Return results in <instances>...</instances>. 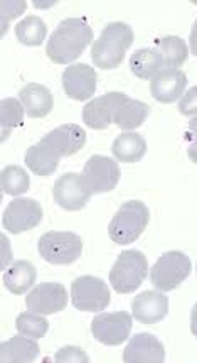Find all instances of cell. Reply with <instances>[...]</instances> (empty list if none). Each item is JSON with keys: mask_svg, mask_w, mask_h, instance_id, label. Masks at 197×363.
I'll list each match as a JSON object with an SVG mask.
<instances>
[{"mask_svg": "<svg viewBox=\"0 0 197 363\" xmlns=\"http://www.w3.org/2000/svg\"><path fill=\"white\" fill-rule=\"evenodd\" d=\"M93 41V29L83 17H69L52 30L46 55L52 63H73Z\"/></svg>", "mask_w": 197, "mask_h": 363, "instance_id": "6da1fadb", "label": "cell"}, {"mask_svg": "<svg viewBox=\"0 0 197 363\" xmlns=\"http://www.w3.org/2000/svg\"><path fill=\"white\" fill-rule=\"evenodd\" d=\"M133 44V30L125 22H112L102 30V36L91 48V60L96 68L115 69L125 60Z\"/></svg>", "mask_w": 197, "mask_h": 363, "instance_id": "7a4b0ae2", "label": "cell"}, {"mask_svg": "<svg viewBox=\"0 0 197 363\" xmlns=\"http://www.w3.org/2000/svg\"><path fill=\"white\" fill-rule=\"evenodd\" d=\"M150 211L142 201H125L108 225V235L118 245H130L145 232Z\"/></svg>", "mask_w": 197, "mask_h": 363, "instance_id": "3957f363", "label": "cell"}, {"mask_svg": "<svg viewBox=\"0 0 197 363\" xmlns=\"http://www.w3.org/2000/svg\"><path fill=\"white\" fill-rule=\"evenodd\" d=\"M147 274V257L140 250H124L109 271V284L118 294H130L143 284Z\"/></svg>", "mask_w": 197, "mask_h": 363, "instance_id": "277c9868", "label": "cell"}, {"mask_svg": "<svg viewBox=\"0 0 197 363\" xmlns=\"http://www.w3.org/2000/svg\"><path fill=\"white\" fill-rule=\"evenodd\" d=\"M191 259L181 250L162 254L150 271V282L157 291H174L189 277Z\"/></svg>", "mask_w": 197, "mask_h": 363, "instance_id": "5b68a950", "label": "cell"}, {"mask_svg": "<svg viewBox=\"0 0 197 363\" xmlns=\"http://www.w3.org/2000/svg\"><path fill=\"white\" fill-rule=\"evenodd\" d=\"M39 255L52 265L74 264L83 254L81 237L73 232H46L37 243Z\"/></svg>", "mask_w": 197, "mask_h": 363, "instance_id": "8992f818", "label": "cell"}, {"mask_svg": "<svg viewBox=\"0 0 197 363\" xmlns=\"http://www.w3.org/2000/svg\"><path fill=\"white\" fill-rule=\"evenodd\" d=\"M71 301L80 311L102 313L112 301V294L100 277L81 276L71 284Z\"/></svg>", "mask_w": 197, "mask_h": 363, "instance_id": "52a82bcc", "label": "cell"}, {"mask_svg": "<svg viewBox=\"0 0 197 363\" xmlns=\"http://www.w3.org/2000/svg\"><path fill=\"white\" fill-rule=\"evenodd\" d=\"M133 316L126 311L102 313L95 316L91 323V333L96 342L107 345V347H118L130 338Z\"/></svg>", "mask_w": 197, "mask_h": 363, "instance_id": "ba28073f", "label": "cell"}, {"mask_svg": "<svg viewBox=\"0 0 197 363\" xmlns=\"http://www.w3.org/2000/svg\"><path fill=\"white\" fill-rule=\"evenodd\" d=\"M41 203L30 198H16L8 203L2 215L4 228L14 235L36 228L42 221Z\"/></svg>", "mask_w": 197, "mask_h": 363, "instance_id": "9c48e42d", "label": "cell"}, {"mask_svg": "<svg viewBox=\"0 0 197 363\" xmlns=\"http://www.w3.org/2000/svg\"><path fill=\"white\" fill-rule=\"evenodd\" d=\"M52 194H54V201L59 208L66 211H80L86 206L93 193H91L85 176L68 172L56 181Z\"/></svg>", "mask_w": 197, "mask_h": 363, "instance_id": "30bf717a", "label": "cell"}, {"mask_svg": "<svg viewBox=\"0 0 197 363\" xmlns=\"http://www.w3.org/2000/svg\"><path fill=\"white\" fill-rule=\"evenodd\" d=\"M83 176H85L91 193L98 194L113 191L117 184L120 183L121 172L115 159L95 154L88 159L85 167H83Z\"/></svg>", "mask_w": 197, "mask_h": 363, "instance_id": "8fae6325", "label": "cell"}, {"mask_svg": "<svg viewBox=\"0 0 197 363\" xmlns=\"http://www.w3.org/2000/svg\"><path fill=\"white\" fill-rule=\"evenodd\" d=\"M25 306L30 313L49 316L68 306V291L58 282H42L32 287L25 298Z\"/></svg>", "mask_w": 197, "mask_h": 363, "instance_id": "7c38bea8", "label": "cell"}, {"mask_svg": "<svg viewBox=\"0 0 197 363\" xmlns=\"http://www.w3.org/2000/svg\"><path fill=\"white\" fill-rule=\"evenodd\" d=\"M124 93L109 91L107 95L98 96V99L88 101L83 107V122L86 127L93 130H105L112 123H115V115L118 104H120Z\"/></svg>", "mask_w": 197, "mask_h": 363, "instance_id": "4fadbf2b", "label": "cell"}, {"mask_svg": "<svg viewBox=\"0 0 197 363\" xmlns=\"http://www.w3.org/2000/svg\"><path fill=\"white\" fill-rule=\"evenodd\" d=\"M96 72L85 63L68 66L63 73V88L69 99L76 101H86L96 91Z\"/></svg>", "mask_w": 197, "mask_h": 363, "instance_id": "5bb4252c", "label": "cell"}, {"mask_svg": "<svg viewBox=\"0 0 197 363\" xmlns=\"http://www.w3.org/2000/svg\"><path fill=\"white\" fill-rule=\"evenodd\" d=\"M131 314L143 325L160 323L169 314V298L159 291H143L131 303Z\"/></svg>", "mask_w": 197, "mask_h": 363, "instance_id": "9a60e30c", "label": "cell"}, {"mask_svg": "<svg viewBox=\"0 0 197 363\" xmlns=\"http://www.w3.org/2000/svg\"><path fill=\"white\" fill-rule=\"evenodd\" d=\"M125 363H162L165 362V348L150 333H138L131 336L124 350Z\"/></svg>", "mask_w": 197, "mask_h": 363, "instance_id": "2e32d148", "label": "cell"}, {"mask_svg": "<svg viewBox=\"0 0 197 363\" xmlns=\"http://www.w3.org/2000/svg\"><path fill=\"white\" fill-rule=\"evenodd\" d=\"M187 86V77L181 69H162L152 78L150 93L160 104H174L184 96Z\"/></svg>", "mask_w": 197, "mask_h": 363, "instance_id": "e0dca14e", "label": "cell"}, {"mask_svg": "<svg viewBox=\"0 0 197 363\" xmlns=\"http://www.w3.org/2000/svg\"><path fill=\"white\" fill-rule=\"evenodd\" d=\"M42 140L54 149L61 157H69L85 147L86 132L76 123H64L44 135Z\"/></svg>", "mask_w": 197, "mask_h": 363, "instance_id": "ac0fdd59", "label": "cell"}, {"mask_svg": "<svg viewBox=\"0 0 197 363\" xmlns=\"http://www.w3.org/2000/svg\"><path fill=\"white\" fill-rule=\"evenodd\" d=\"M19 100L30 118H44L51 113L52 107H54V100H52L49 88L39 85V83H29V85L20 88Z\"/></svg>", "mask_w": 197, "mask_h": 363, "instance_id": "d6986e66", "label": "cell"}, {"mask_svg": "<svg viewBox=\"0 0 197 363\" xmlns=\"http://www.w3.org/2000/svg\"><path fill=\"white\" fill-rule=\"evenodd\" d=\"M2 277L8 292L16 296H22L32 289V286L36 284V265L29 262V260H16L4 271Z\"/></svg>", "mask_w": 197, "mask_h": 363, "instance_id": "ffe728a7", "label": "cell"}, {"mask_svg": "<svg viewBox=\"0 0 197 363\" xmlns=\"http://www.w3.org/2000/svg\"><path fill=\"white\" fill-rule=\"evenodd\" d=\"M41 353L39 345L25 335H16L7 342L0 343V360L4 363H29Z\"/></svg>", "mask_w": 197, "mask_h": 363, "instance_id": "44dd1931", "label": "cell"}, {"mask_svg": "<svg viewBox=\"0 0 197 363\" xmlns=\"http://www.w3.org/2000/svg\"><path fill=\"white\" fill-rule=\"evenodd\" d=\"M24 159L25 166L36 176H51L58 169L61 156L41 139V143L25 150Z\"/></svg>", "mask_w": 197, "mask_h": 363, "instance_id": "7402d4cb", "label": "cell"}, {"mask_svg": "<svg viewBox=\"0 0 197 363\" xmlns=\"http://www.w3.org/2000/svg\"><path fill=\"white\" fill-rule=\"evenodd\" d=\"M148 113H150V107H148L145 101L133 100L124 93L117 108L115 125L124 128L126 132H131L133 128H138L147 121Z\"/></svg>", "mask_w": 197, "mask_h": 363, "instance_id": "603a6c76", "label": "cell"}, {"mask_svg": "<svg viewBox=\"0 0 197 363\" xmlns=\"http://www.w3.org/2000/svg\"><path fill=\"white\" fill-rule=\"evenodd\" d=\"M112 152L117 161L133 164L142 161L147 154V143L137 132H124L113 140Z\"/></svg>", "mask_w": 197, "mask_h": 363, "instance_id": "cb8c5ba5", "label": "cell"}, {"mask_svg": "<svg viewBox=\"0 0 197 363\" xmlns=\"http://www.w3.org/2000/svg\"><path fill=\"white\" fill-rule=\"evenodd\" d=\"M130 69L140 79H152L157 73L165 69V65L157 48H143L130 56Z\"/></svg>", "mask_w": 197, "mask_h": 363, "instance_id": "d4e9b609", "label": "cell"}, {"mask_svg": "<svg viewBox=\"0 0 197 363\" xmlns=\"http://www.w3.org/2000/svg\"><path fill=\"white\" fill-rule=\"evenodd\" d=\"M157 50L162 55L165 68L169 69H179L189 56V48H187L186 41L179 36H165L157 39Z\"/></svg>", "mask_w": 197, "mask_h": 363, "instance_id": "484cf974", "label": "cell"}, {"mask_svg": "<svg viewBox=\"0 0 197 363\" xmlns=\"http://www.w3.org/2000/svg\"><path fill=\"white\" fill-rule=\"evenodd\" d=\"M46 34H47L46 24H44L41 17H36V16L25 17V19H22L19 24L16 26L17 41L28 48L41 46L44 39H46Z\"/></svg>", "mask_w": 197, "mask_h": 363, "instance_id": "4316f807", "label": "cell"}, {"mask_svg": "<svg viewBox=\"0 0 197 363\" xmlns=\"http://www.w3.org/2000/svg\"><path fill=\"white\" fill-rule=\"evenodd\" d=\"M24 107L20 100L4 99L0 101V128H2V143H6L11 132L24 125Z\"/></svg>", "mask_w": 197, "mask_h": 363, "instance_id": "83f0119b", "label": "cell"}, {"mask_svg": "<svg viewBox=\"0 0 197 363\" xmlns=\"http://www.w3.org/2000/svg\"><path fill=\"white\" fill-rule=\"evenodd\" d=\"M0 186L8 196H20L30 188V178L28 171L20 166H7L0 172Z\"/></svg>", "mask_w": 197, "mask_h": 363, "instance_id": "f1b7e54d", "label": "cell"}, {"mask_svg": "<svg viewBox=\"0 0 197 363\" xmlns=\"http://www.w3.org/2000/svg\"><path fill=\"white\" fill-rule=\"evenodd\" d=\"M17 331L22 335L29 336V338L39 340L46 336L49 331V323L46 318H41V314L36 313H20L16 320Z\"/></svg>", "mask_w": 197, "mask_h": 363, "instance_id": "f546056e", "label": "cell"}, {"mask_svg": "<svg viewBox=\"0 0 197 363\" xmlns=\"http://www.w3.org/2000/svg\"><path fill=\"white\" fill-rule=\"evenodd\" d=\"M54 362H58V363H66V362L88 363V362H90V358H88V355H86L85 352H83L81 348H78V347H64V348H61L58 353H56Z\"/></svg>", "mask_w": 197, "mask_h": 363, "instance_id": "4dcf8cb0", "label": "cell"}, {"mask_svg": "<svg viewBox=\"0 0 197 363\" xmlns=\"http://www.w3.org/2000/svg\"><path fill=\"white\" fill-rule=\"evenodd\" d=\"M184 140L187 143V156L197 164V117H192L184 132Z\"/></svg>", "mask_w": 197, "mask_h": 363, "instance_id": "1f68e13d", "label": "cell"}, {"mask_svg": "<svg viewBox=\"0 0 197 363\" xmlns=\"http://www.w3.org/2000/svg\"><path fill=\"white\" fill-rule=\"evenodd\" d=\"M179 112L186 117H197V86L189 88L179 100Z\"/></svg>", "mask_w": 197, "mask_h": 363, "instance_id": "d6a6232c", "label": "cell"}, {"mask_svg": "<svg viewBox=\"0 0 197 363\" xmlns=\"http://www.w3.org/2000/svg\"><path fill=\"white\" fill-rule=\"evenodd\" d=\"M0 237H2V242H4V259H2V265H0V267L6 271L7 264L12 260V252H11V243L7 242V238L4 235H0Z\"/></svg>", "mask_w": 197, "mask_h": 363, "instance_id": "836d02e7", "label": "cell"}, {"mask_svg": "<svg viewBox=\"0 0 197 363\" xmlns=\"http://www.w3.org/2000/svg\"><path fill=\"white\" fill-rule=\"evenodd\" d=\"M189 46H191V51L192 55L197 57V21L194 22V26H192L191 29V36H189Z\"/></svg>", "mask_w": 197, "mask_h": 363, "instance_id": "e575fe53", "label": "cell"}, {"mask_svg": "<svg viewBox=\"0 0 197 363\" xmlns=\"http://www.w3.org/2000/svg\"><path fill=\"white\" fill-rule=\"evenodd\" d=\"M191 331L197 338V303L194 304V308H192L191 311Z\"/></svg>", "mask_w": 197, "mask_h": 363, "instance_id": "d590c367", "label": "cell"}, {"mask_svg": "<svg viewBox=\"0 0 197 363\" xmlns=\"http://www.w3.org/2000/svg\"><path fill=\"white\" fill-rule=\"evenodd\" d=\"M196 272H197V267H196Z\"/></svg>", "mask_w": 197, "mask_h": 363, "instance_id": "8d00e7d4", "label": "cell"}]
</instances>
